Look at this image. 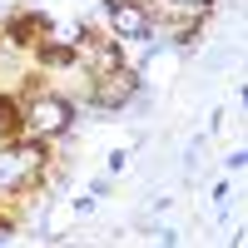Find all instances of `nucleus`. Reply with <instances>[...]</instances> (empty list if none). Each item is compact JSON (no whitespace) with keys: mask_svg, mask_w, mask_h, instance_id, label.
Here are the masks:
<instances>
[{"mask_svg":"<svg viewBox=\"0 0 248 248\" xmlns=\"http://www.w3.org/2000/svg\"><path fill=\"white\" fill-rule=\"evenodd\" d=\"M30 129L35 134H65L70 129V105L65 99H40L30 109Z\"/></svg>","mask_w":248,"mask_h":248,"instance_id":"1","label":"nucleus"},{"mask_svg":"<svg viewBox=\"0 0 248 248\" xmlns=\"http://www.w3.org/2000/svg\"><path fill=\"white\" fill-rule=\"evenodd\" d=\"M109 25H114L124 40H139L144 30H149V20H144L139 5H109Z\"/></svg>","mask_w":248,"mask_h":248,"instance_id":"2","label":"nucleus"},{"mask_svg":"<svg viewBox=\"0 0 248 248\" xmlns=\"http://www.w3.org/2000/svg\"><path fill=\"white\" fill-rule=\"evenodd\" d=\"M179 5H203V0H179Z\"/></svg>","mask_w":248,"mask_h":248,"instance_id":"3","label":"nucleus"}]
</instances>
